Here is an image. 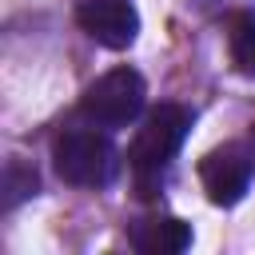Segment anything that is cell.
I'll use <instances>...</instances> for the list:
<instances>
[{"label": "cell", "mask_w": 255, "mask_h": 255, "mask_svg": "<svg viewBox=\"0 0 255 255\" xmlns=\"http://www.w3.org/2000/svg\"><path fill=\"white\" fill-rule=\"evenodd\" d=\"M187 131H191V112L179 108V104H159L143 120V128L135 131L131 151H128L131 171H135V183H139L143 195H155V183L163 179V171L179 155Z\"/></svg>", "instance_id": "obj_1"}, {"label": "cell", "mask_w": 255, "mask_h": 255, "mask_svg": "<svg viewBox=\"0 0 255 255\" xmlns=\"http://www.w3.org/2000/svg\"><path fill=\"white\" fill-rule=\"evenodd\" d=\"M143 100H147L143 76L135 68H112V72H104L100 80L88 84L80 112L100 128H124L143 112Z\"/></svg>", "instance_id": "obj_2"}, {"label": "cell", "mask_w": 255, "mask_h": 255, "mask_svg": "<svg viewBox=\"0 0 255 255\" xmlns=\"http://www.w3.org/2000/svg\"><path fill=\"white\" fill-rule=\"evenodd\" d=\"M52 159H56V175L72 187H104L116 171V147L92 128L64 131L52 147Z\"/></svg>", "instance_id": "obj_3"}, {"label": "cell", "mask_w": 255, "mask_h": 255, "mask_svg": "<svg viewBox=\"0 0 255 255\" xmlns=\"http://www.w3.org/2000/svg\"><path fill=\"white\" fill-rule=\"evenodd\" d=\"M251 175H255V159L243 147H215L199 163V183L215 207H235L247 195Z\"/></svg>", "instance_id": "obj_4"}, {"label": "cell", "mask_w": 255, "mask_h": 255, "mask_svg": "<svg viewBox=\"0 0 255 255\" xmlns=\"http://www.w3.org/2000/svg\"><path fill=\"white\" fill-rule=\"evenodd\" d=\"M76 20L96 44H104L112 52L128 48L139 36V12L131 0H80Z\"/></svg>", "instance_id": "obj_5"}, {"label": "cell", "mask_w": 255, "mask_h": 255, "mask_svg": "<svg viewBox=\"0 0 255 255\" xmlns=\"http://www.w3.org/2000/svg\"><path fill=\"white\" fill-rule=\"evenodd\" d=\"M131 247L143 255H175L191 247V227L175 215H155V219H139L128 231Z\"/></svg>", "instance_id": "obj_6"}, {"label": "cell", "mask_w": 255, "mask_h": 255, "mask_svg": "<svg viewBox=\"0 0 255 255\" xmlns=\"http://www.w3.org/2000/svg\"><path fill=\"white\" fill-rule=\"evenodd\" d=\"M227 52L235 72L255 76V12L251 8H239L227 16Z\"/></svg>", "instance_id": "obj_7"}, {"label": "cell", "mask_w": 255, "mask_h": 255, "mask_svg": "<svg viewBox=\"0 0 255 255\" xmlns=\"http://www.w3.org/2000/svg\"><path fill=\"white\" fill-rule=\"evenodd\" d=\"M28 195H36V171L20 159H8V167H4V207H16Z\"/></svg>", "instance_id": "obj_8"}, {"label": "cell", "mask_w": 255, "mask_h": 255, "mask_svg": "<svg viewBox=\"0 0 255 255\" xmlns=\"http://www.w3.org/2000/svg\"><path fill=\"white\" fill-rule=\"evenodd\" d=\"M251 139H255V131H251Z\"/></svg>", "instance_id": "obj_9"}]
</instances>
